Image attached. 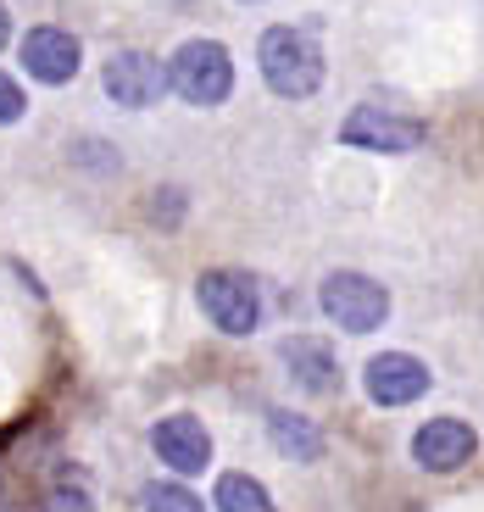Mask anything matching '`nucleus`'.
<instances>
[{
  "instance_id": "1a4fd4ad",
  "label": "nucleus",
  "mask_w": 484,
  "mask_h": 512,
  "mask_svg": "<svg viewBox=\"0 0 484 512\" xmlns=\"http://www.w3.org/2000/svg\"><path fill=\"white\" fill-rule=\"evenodd\" d=\"M151 446L173 474H201L206 462H212V435H206V423L190 418V412H173V418L156 423Z\"/></svg>"
},
{
  "instance_id": "7ed1b4c3",
  "label": "nucleus",
  "mask_w": 484,
  "mask_h": 512,
  "mask_svg": "<svg viewBox=\"0 0 484 512\" xmlns=\"http://www.w3.org/2000/svg\"><path fill=\"white\" fill-rule=\"evenodd\" d=\"M318 301H323V318L345 334H373L390 318V295H384V284L368 279V273H329Z\"/></svg>"
},
{
  "instance_id": "20e7f679",
  "label": "nucleus",
  "mask_w": 484,
  "mask_h": 512,
  "mask_svg": "<svg viewBox=\"0 0 484 512\" xmlns=\"http://www.w3.org/2000/svg\"><path fill=\"white\" fill-rule=\"evenodd\" d=\"M195 301H201V312H206V318H212L223 334H251L256 323H262V295H256V284L245 279V273H234V268L201 273V284H195Z\"/></svg>"
},
{
  "instance_id": "39448f33",
  "label": "nucleus",
  "mask_w": 484,
  "mask_h": 512,
  "mask_svg": "<svg viewBox=\"0 0 484 512\" xmlns=\"http://www.w3.org/2000/svg\"><path fill=\"white\" fill-rule=\"evenodd\" d=\"M340 140L351 151H379V156H407L423 145V123L412 117H395L384 106H357V112L340 123Z\"/></svg>"
},
{
  "instance_id": "f3484780",
  "label": "nucleus",
  "mask_w": 484,
  "mask_h": 512,
  "mask_svg": "<svg viewBox=\"0 0 484 512\" xmlns=\"http://www.w3.org/2000/svg\"><path fill=\"white\" fill-rule=\"evenodd\" d=\"M6 34H12V23H6V12H0V45H6Z\"/></svg>"
},
{
  "instance_id": "9d476101",
  "label": "nucleus",
  "mask_w": 484,
  "mask_h": 512,
  "mask_svg": "<svg viewBox=\"0 0 484 512\" xmlns=\"http://www.w3.org/2000/svg\"><path fill=\"white\" fill-rule=\"evenodd\" d=\"M78 62H84V51H78V39L67 28H34L23 39V67L39 84H67L78 73Z\"/></svg>"
},
{
  "instance_id": "6e6552de",
  "label": "nucleus",
  "mask_w": 484,
  "mask_h": 512,
  "mask_svg": "<svg viewBox=\"0 0 484 512\" xmlns=\"http://www.w3.org/2000/svg\"><path fill=\"white\" fill-rule=\"evenodd\" d=\"M473 451H479V435L462 418H434L412 435V457L429 474H457L462 462H473Z\"/></svg>"
},
{
  "instance_id": "f03ea898",
  "label": "nucleus",
  "mask_w": 484,
  "mask_h": 512,
  "mask_svg": "<svg viewBox=\"0 0 484 512\" xmlns=\"http://www.w3.org/2000/svg\"><path fill=\"white\" fill-rule=\"evenodd\" d=\"M167 78H173V90L190 106H217L234 90V62L217 39H184L173 51V62H167Z\"/></svg>"
},
{
  "instance_id": "2eb2a0df",
  "label": "nucleus",
  "mask_w": 484,
  "mask_h": 512,
  "mask_svg": "<svg viewBox=\"0 0 484 512\" xmlns=\"http://www.w3.org/2000/svg\"><path fill=\"white\" fill-rule=\"evenodd\" d=\"M45 512H90V496L78 485H56L51 496H45Z\"/></svg>"
},
{
  "instance_id": "0eeeda50",
  "label": "nucleus",
  "mask_w": 484,
  "mask_h": 512,
  "mask_svg": "<svg viewBox=\"0 0 484 512\" xmlns=\"http://www.w3.org/2000/svg\"><path fill=\"white\" fill-rule=\"evenodd\" d=\"M362 384H368V396L379 401V407H407V401L429 396L434 373L423 368L418 357H407V351H384V357H373L368 368H362Z\"/></svg>"
},
{
  "instance_id": "f257e3e1",
  "label": "nucleus",
  "mask_w": 484,
  "mask_h": 512,
  "mask_svg": "<svg viewBox=\"0 0 484 512\" xmlns=\"http://www.w3.org/2000/svg\"><path fill=\"white\" fill-rule=\"evenodd\" d=\"M256 62H262V78L268 90L284 95V101H306V95L323 90V45L306 28H268L256 39Z\"/></svg>"
},
{
  "instance_id": "4468645a",
  "label": "nucleus",
  "mask_w": 484,
  "mask_h": 512,
  "mask_svg": "<svg viewBox=\"0 0 484 512\" xmlns=\"http://www.w3.org/2000/svg\"><path fill=\"white\" fill-rule=\"evenodd\" d=\"M145 512H206V507L195 490L173 485V479H156V485H145Z\"/></svg>"
},
{
  "instance_id": "dca6fc26",
  "label": "nucleus",
  "mask_w": 484,
  "mask_h": 512,
  "mask_svg": "<svg viewBox=\"0 0 484 512\" xmlns=\"http://www.w3.org/2000/svg\"><path fill=\"white\" fill-rule=\"evenodd\" d=\"M23 112H28V95L17 90V84H12L6 73H0V123H17Z\"/></svg>"
},
{
  "instance_id": "9b49d317",
  "label": "nucleus",
  "mask_w": 484,
  "mask_h": 512,
  "mask_svg": "<svg viewBox=\"0 0 484 512\" xmlns=\"http://www.w3.org/2000/svg\"><path fill=\"white\" fill-rule=\"evenodd\" d=\"M279 357L290 368V379L301 390H312V396H329L334 384H340V362H334V351L323 340H284Z\"/></svg>"
},
{
  "instance_id": "ddd939ff",
  "label": "nucleus",
  "mask_w": 484,
  "mask_h": 512,
  "mask_svg": "<svg viewBox=\"0 0 484 512\" xmlns=\"http://www.w3.org/2000/svg\"><path fill=\"white\" fill-rule=\"evenodd\" d=\"M217 512H273V496L251 474H223L217 479Z\"/></svg>"
},
{
  "instance_id": "423d86ee",
  "label": "nucleus",
  "mask_w": 484,
  "mask_h": 512,
  "mask_svg": "<svg viewBox=\"0 0 484 512\" xmlns=\"http://www.w3.org/2000/svg\"><path fill=\"white\" fill-rule=\"evenodd\" d=\"M106 95H112L117 106H128V112H140V106H156L167 90H173V78H167V62H156V56L145 51H123L106 62L101 73Z\"/></svg>"
},
{
  "instance_id": "f8f14e48",
  "label": "nucleus",
  "mask_w": 484,
  "mask_h": 512,
  "mask_svg": "<svg viewBox=\"0 0 484 512\" xmlns=\"http://www.w3.org/2000/svg\"><path fill=\"white\" fill-rule=\"evenodd\" d=\"M268 435H273V446H279L290 462H318V457H323V435H318V423L301 418V412L273 407V412H268Z\"/></svg>"
}]
</instances>
